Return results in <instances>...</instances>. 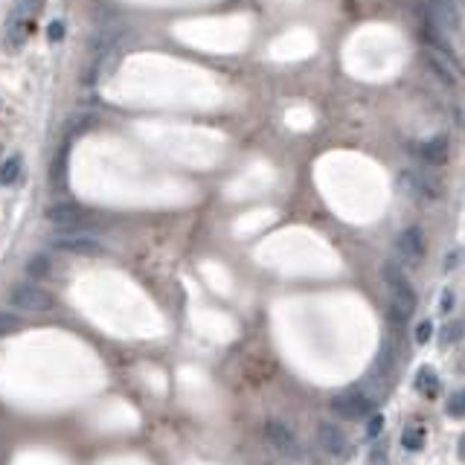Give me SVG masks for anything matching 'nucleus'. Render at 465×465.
<instances>
[{"label":"nucleus","mask_w":465,"mask_h":465,"mask_svg":"<svg viewBox=\"0 0 465 465\" xmlns=\"http://www.w3.org/2000/svg\"><path fill=\"white\" fill-rule=\"evenodd\" d=\"M381 427H384V416H372V419H370V427H367V434H370V436H378V434H381Z\"/></svg>","instance_id":"nucleus-23"},{"label":"nucleus","mask_w":465,"mask_h":465,"mask_svg":"<svg viewBox=\"0 0 465 465\" xmlns=\"http://www.w3.org/2000/svg\"><path fill=\"white\" fill-rule=\"evenodd\" d=\"M448 416H451V419H462L465 416V395L462 393L451 395V402H448Z\"/></svg>","instance_id":"nucleus-21"},{"label":"nucleus","mask_w":465,"mask_h":465,"mask_svg":"<svg viewBox=\"0 0 465 465\" xmlns=\"http://www.w3.org/2000/svg\"><path fill=\"white\" fill-rule=\"evenodd\" d=\"M64 36V26L61 24H53V26H49V38H53V41H58Z\"/></svg>","instance_id":"nucleus-25"},{"label":"nucleus","mask_w":465,"mask_h":465,"mask_svg":"<svg viewBox=\"0 0 465 465\" xmlns=\"http://www.w3.org/2000/svg\"><path fill=\"white\" fill-rule=\"evenodd\" d=\"M430 335H434V326H430V320H422V323L416 326V343L425 346V343L430 340Z\"/></svg>","instance_id":"nucleus-22"},{"label":"nucleus","mask_w":465,"mask_h":465,"mask_svg":"<svg viewBox=\"0 0 465 465\" xmlns=\"http://www.w3.org/2000/svg\"><path fill=\"white\" fill-rule=\"evenodd\" d=\"M439 15V24L451 32H459V9H457V0H430Z\"/></svg>","instance_id":"nucleus-11"},{"label":"nucleus","mask_w":465,"mask_h":465,"mask_svg":"<svg viewBox=\"0 0 465 465\" xmlns=\"http://www.w3.org/2000/svg\"><path fill=\"white\" fill-rule=\"evenodd\" d=\"M416 387H419V393H425V395H436V390H439L436 372L430 370V367H422V370L416 372Z\"/></svg>","instance_id":"nucleus-16"},{"label":"nucleus","mask_w":465,"mask_h":465,"mask_svg":"<svg viewBox=\"0 0 465 465\" xmlns=\"http://www.w3.org/2000/svg\"><path fill=\"white\" fill-rule=\"evenodd\" d=\"M49 274H53V259H49L47 253H36L26 262V276L29 279H47Z\"/></svg>","instance_id":"nucleus-14"},{"label":"nucleus","mask_w":465,"mask_h":465,"mask_svg":"<svg viewBox=\"0 0 465 465\" xmlns=\"http://www.w3.org/2000/svg\"><path fill=\"white\" fill-rule=\"evenodd\" d=\"M427 64L434 68V73L445 81V85H457V81H459V70H457V64L448 58V53H436V49H430Z\"/></svg>","instance_id":"nucleus-10"},{"label":"nucleus","mask_w":465,"mask_h":465,"mask_svg":"<svg viewBox=\"0 0 465 465\" xmlns=\"http://www.w3.org/2000/svg\"><path fill=\"white\" fill-rule=\"evenodd\" d=\"M265 434H268V439H271V445L276 448V451L288 454V457H297V436L291 434V427H288V425H282V422H268Z\"/></svg>","instance_id":"nucleus-9"},{"label":"nucleus","mask_w":465,"mask_h":465,"mask_svg":"<svg viewBox=\"0 0 465 465\" xmlns=\"http://www.w3.org/2000/svg\"><path fill=\"white\" fill-rule=\"evenodd\" d=\"M329 407H331V413H338L340 419H361V416H367V413L372 410V402L361 390L352 387V390H343L338 395H331Z\"/></svg>","instance_id":"nucleus-4"},{"label":"nucleus","mask_w":465,"mask_h":465,"mask_svg":"<svg viewBox=\"0 0 465 465\" xmlns=\"http://www.w3.org/2000/svg\"><path fill=\"white\" fill-rule=\"evenodd\" d=\"M317 442H320V448L329 457H346L349 454V439H346V434L338 425L320 422L317 425Z\"/></svg>","instance_id":"nucleus-7"},{"label":"nucleus","mask_w":465,"mask_h":465,"mask_svg":"<svg viewBox=\"0 0 465 465\" xmlns=\"http://www.w3.org/2000/svg\"><path fill=\"white\" fill-rule=\"evenodd\" d=\"M402 448L404 451H422L425 448V430L422 427H407L402 434Z\"/></svg>","instance_id":"nucleus-17"},{"label":"nucleus","mask_w":465,"mask_h":465,"mask_svg":"<svg viewBox=\"0 0 465 465\" xmlns=\"http://www.w3.org/2000/svg\"><path fill=\"white\" fill-rule=\"evenodd\" d=\"M459 338H462V323H457V320L445 323V326H442V331H439V340H442V346H454Z\"/></svg>","instance_id":"nucleus-18"},{"label":"nucleus","mask_w":465,"mask_h":465,"mask_svg":"<svg viewBox=\"0 0 465 465\" xmlns=\"http://www.w3.org/2000/svg\"><path fill=\"white\" fill-rule=\"evenodd\" d=\"M41 3H44V0H21V3L12 9L9 21H6V29H3V44L9 49H18L29 38L32 24H36V15L41 12Z\"/></svg>","instance_id":"nucleus-1"},{"label":"nucleus","mask_w":465,"mask_h":465,"mask_svg":"<svg viewBox=\"0 0 465 465\" xmlns=\"http://www.w3.org/2000/svg\"><path fill=\"white\" fill-rule=\"evenodd\" d=\"M439 306H442V311H448L454 306V297H451V291H442V300H439Z\"/></svg>","instance_id":"nucleus-24"},{"label":"nucleus","mask_w":465,"mask_h":465,"mask_svg":"<svg viewBox=\"0 0 465 465\" xmlns=\"http://www.w3.org/2000/svg\"><path fill=\"white\" fill-rule=\"evenodd\" d=\"M53 247L61 253H73V256H99L105 253V244L93 239V236H85V232H68V236H56L53 239Z\"/></svg>","instance_id":"nucleus-5"},{"label":"nucleus","mask_w":465,"mask_h":465,"mask_svg":"<svg viewBox=\"0 0 465 465\" xmlns=\"http://www.w3.org/2000/svg\"><path fill=\"white\" fill-rule=\"evenodd\" d=\"M422 157H425L427 163H434V166L445 163V160H448V140H445V137H434V140L422 143Z\"/></svg>","instance_id":"nucleus-13"},{"label":"nucleus","mask_w":465,"mask_h":465,"mask_svg":"<svg viewBox=\"0 0 465 465\" xmlns=\"http://www.w3.org/2000/svg\"><path fill=\"white\" fill-rule=\"evenodd\" d=\"M393 361H395V352H393V343L390 340H384V346H381V355H378V372L384 375V372H390V367H393Z\"/></svg>","instance_id":"nucleus-20"},{"label":"nucleus","mask_w":465,"mask_h":465,"mask_svg":"<svg viewBox=\"0 0 465 465\" xmlns=\"http://www.w3.org/2000/svg\"><path fill=\"white\" fill-rule=\"evenodd\" d=\"M12 306L18 311H26V314H44L56 306V300L49 297L44 288L38 285H29V282H24V285H15L12 294H9Z\"/></svg>","instance_id":"nucleus-3"},{"label":"nucleus","mask_w":465,"mask_h":465,"mask_svg":"<svg viewBox=\"0 0 465 465\" xmlns=\"http://www.w3.org/2000/svg\"><path fill=\"white\" fill-rule=\"evenodd\" d=\"M15 331H21V317H15L9 311H0V338L15 335Z\"/></svg>","instance_id":"nucleus-19"},{"label":"nucleus","mask_w":465,"mask_h":465,"mask_svg":"<svg viewBox=\"0 0 465 465\" xmlns=\"http://www.w3.org/2000/svg\"><path fill=\"white\" fill-rule=\"evenodd\" d=\"M402 184L407 187V192H413L416 198H436L439 195V189L430 184V180H425V178H419V175H413V172H407L404 178H402Z\"/></svg>","instance_id":"nucleus-12"},{"label":"nucleus","mask_w":465,"mask_h":465,"mask_svg":"<svg viewBox=\"0 0 465 465\" xmlns=\"http://www.w3.org/2000/svg\"><path fill=\"white\" fill-rule=\"evenodd\" d=\"M384 282L393 291V311L398 314V320L410 317V314L416 311V294H413V288H410L407 276L402 274V268H395L393 262H387L384 265Z\"/></svg>","instance_id":"nucleus-2"},{"label":"nucleus","mask_w":465,"mask_h":465,"mask_svg":"<svg viewBox=\"0 0 465 465\" xmlns=\"http://www.w3.org/2000/svg\"><path fill=\"white\" fill-rule=\"evenodd\" d=\"M395 247H398V253H402V259L419 262L425 256V232H422V227H407L402 236H398Z\"/></svg>","instance_id":"nucleus-8"},{"label":"nucleus","mask_w":465,"mask_h":465,"mask_svg":"<svg viewBox=\"0 0 465 465\" xmlns=\"http://www.w3.org/2000/svg\"><path fill=\"white\" fill-rule=\"evenodd\" d=\"M21 169H24V163L18 155H12L9 160H3V166H0V187H12L15 180L21 178Z\"/></svg>","instance_id":"nucleus-15"},{"label":"nucleus","mask_w":465,"mask_h":465,"mask_svg":"<svg viewBox=\"0 0 465 465\" xmlns=\"http://www.w3.org/2000/svg\"><path fill=\"white\" fill-rule=\"evenodd\" d=\"M85 219H88V212L79 204H56L47 210V221L53 227H61V230H76L85 224Z\"/></svg>","instance_id":"nucleus-6"}]
</instances>
